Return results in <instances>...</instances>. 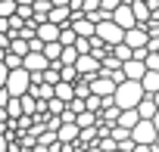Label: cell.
<instances>
[{
  "label": "cell",
  "mask_w": 159,
  "mask_h": 152,
  "mask_svg": "<svg viewBox=\"0 0 159 152\" xmlns=\"http://www.w3.org/2000/svg\"><path fill=\"white\" fill-rule=\"evenodd\" d=\"M3 121H10V118H7V109L0 106V124H3Z\"/></svg>",
  "instance_id": "36"
},
{
  "label": "cell",
  "mask_w": 159,
  "mask_h": 152,
  "mask_svg": "<svg viewBox=\"0 0 159 152\" xmlns=\"http://www.w3.org/2000/svg\"><path fill=\"white\" fill-rule=\"evenodd\" d=\"M109 56H116L119 62H128V59L134 56V50H131V47H125V44H116V47H109Z\"/></svg>",
  "instance_id": "24"
},
{
  "label": "cell",
  "mask_w": 159,
  "mask_h": 152,
  "mask_svg": "<svg viewBox=\"0 0 159 152\" xmlns=\"http://www.w3.org/2000/svg\"><path fill=\"white\" fill-rule=\"evenodd\" d=\"M56 143H78V124L72 121V124H59L56 127Z\"/></svg>",
  "instance_id": "14"
},
{
  "label": "cell",
  "mask_w": 159,
  "mask_h": 152,
  "mask_svg": "<svg viewBox=\"0 0 159 152\" xmlns=\"http://www.w3.org/2000/svg\"><path fill=\"white\" fill-rule=\"evenodd\" d=\"M88 87H91L94 96H112L119 84L112 78H106V74H94V78H88Z\"/></svg>",
  "instance_id": "6"
},
{
  "label": "cell",
  "mask_w": 159,
  "mask_h": 152,
  "mask_svg": "<svg viewBox=\"0 0 159 152\" xmlns=\"http://www.w3.org/2000/svg\"><path fill=\"white\" fill-rule=\"evenodd\" d=\"M69 25H72V31L78 37H94V22L84 19V13H72L69 16Z\"/></svg>",
  "instance_id": "8"
},
{
  "label": "cell",
  "mask_w": 159,
  "mask_h": 152,
  "mask_svg": "<svg viewBox=\"0 0 159 152\" xmlns=\"http://www.w3.org/2000/svg\"><path fill=\"white\" fill-rule=\"evenodd\" d=\"M75 40H78V34L72 31V25H59V37H56V44H59V47H72Z\"/></svg>",
  "instance_id": "21"
},
{
  "label": "cell",
  "mask_w": 159,
  "mask_h": 152,
  "mask_svg": "<svg viewBox=\"0 0 159 152\" xmlns=\"http://www.w3.org/2000/svg\"><path fill=\"white\" fill-rule=\"evenodd\" d=\"M143 59H128V62H122V74H125V81H140L143 78Z\"/></svg>",
  "instance_id": "12"
},
{
  "label": "cell",
  "mask_w": 159,
  "mask_h": 152,
  "mask_svg": "<svg viewBox=\"0 0 159 152\" xmlns=\"http://www.w3.org/2000/svg\"><path fill=\"white\" fill-rule=\"evenodd\" d=\"M59 81H66V84H75V81H78L75 65H62V68H59Z\"/></svg>",
  "instance_id": "26"
},
{
  "label": "cell",
  "mask_w": 159,
  "mask_h": 152,
  "mask_svg": "<svg viewBox=\"0 0 159 152\" xmlns=\"http://www.w3.org/2000/svg\"><path fill=\"white\" fill-rule=\"evenodd\" d=\"M153 103H156V109H159V90H156V93H153Z\"/></svg>",
  "instance_id": "38"
},
{
  "label": "cell",
  "mask_w": 159,
  "mask_h": 152,
  "mask_svg": "<svg viewBox=\"0 0 159 152\" xmlns=\"http://www.w3.org/2000/svg\"><path fill=\"white\" fill-rule=\"evenodd\" d=\"M75 71H78V78H94V74H100V59L94 53H81L75 59Z\"/></svg>",
  "instance_id": "5"
},
{
  "label": "cell",
  "mask_w": 159,
  "mask_h": 152,
  "mask_svg": "<svg viewBox=\"0 0 159 152\" xmlns=\"http://www.w3.org/2000/svg\"><path fill=\"white\" fill-rule=\"evenodd\" d=\"M7 74H10V68H7L3 62H0V87H3V84H7Z\"/></svg>",
  "instance_id": "32"
},
{
  "label": "cell",
  "mask_w": 159,
  "mask_h": 152,
  "mask_svg": "<svg viewBox=\"0 0 159 152\" xmlns=\"http://www.w3.org/2000/svg\"><path fill=\"white\" fill-rule=\"evenodd\" d=\"M16 16V0H0V19Z\"/></svg>",
  "instance_id": "28"
},
{
  "label": "cell",
  "mask_w": 159,
  "mask_h": 152,
  "mask_svg": "<svg viewBox=\"0 0 159 152\" xmlns=\"http://www.w3.org/2000/svg\"><path fill=\"white\" fill-rule=\"evenodd\" d=\"M84 152H103L100 146H84Z\"/></svg>",
  "instance_id": "37"
},
{
  "label": "cell",
  "mask_w": 159,
  "mask_h": 152,
  "mask_svg": "<svg viewBox=\"0 0 159 152\" xmlns=\"http://www.w3.org/2000/svg\"><path fill=\"white\" fill-rule=\"evenodd\" d=\"M119 3H125V6H128V3H131V0H119Z\"/></svg>",
  "instance_id": "40"
},
{
  "label": "cell",
  "mask_w": 159,
  "mask_h": 152,
  "mask_svg": "<svg viewBox=\"0 0 159 152\" xmlns=\"http://www.w3.org/2000/svg\"><path fill=\"white\" fill-rule=\"evenodd\" d=\"M28 84H31V74H28L25 68H13V71L7 74L3 90H7L10 96H25V93H28Z\"/></svg>",
  "instance_id": "2"
},
{
  "label": "cell",
  "mask_w": 159,
  "mask_h": 152,
  "mask_svg": "<svg viewBox=\"0 0 159 152\" xmlns=\"http://www.w3.org/2000/svg\"><path fill=\"white\" fill-rule=\"evenodd\" d=\"M137 121H140V118H137V112H134V109H122V112H119V118H116V124H119V127H125L128 133H131V127H134Z\"/></svg>",
  "instance_id": "19"
},
{
  "label": "cell",
  "mask_w": 159,
  "mask_h": 152,
  "mask_svg": "<svg viewBox=\"0 0 159 152\" xmlns=\"http://www.w3.org/2000/svg\"><path fill=\"white\" fill-rule=\"evenodd\" d=\"M150 121H153V127H156V133H159V109H156V115H153Z\"/></svg>",
  "instance_id": "34"
},
{
  "label": "cell",
  "mask_w": 159,
  "mask_h": 152,
  "mask_svg": "<svg viewBox=\"0 0 159 152\" xmlns=\"http://www.w3.org/2000/svg\"><path fill=\"white\" fill-rule=\"evenodd\" d=\"M53 6H69V0H50Z\"/></svg>",
  "instance_id": "35"
},
{
  "label": "cell",
  "mask_w": 159,
  "mask_h": 152,
  "mask_svg": "<svg viewBox=\"0 0 159 152\" xmlns=\"http://www.w3.org/2000/svg\"><path fill=\"white\" fill-rule=\"evenodd\" d=\"M3 53H7V50H3V47H0V62H3Z\"/></svg>",
  "instance_id": "39"
},
{
  "label": "cell",
  "mask_w": 159,
  "mask_h": 152,
  "mask_svg": "<svg viewBox=\"0 0 159 152\" xmlns=\"http://www.w3.org/2000/svg\"><path fill=\"white\" fill-rule=\"evenodd\" d=\"M131 152H156V149H153V146H140V143H134V149H131Z\"/></svg>",
  "instance_id": "33"
},
{
  "label": "cell",
  "mask_w": 159,
  "mask_h": 152,
  "mask_svg": "<svg viewBox=\"0 0 159 152\" xmlns=\"http://www.w3.org/2000/svg\"><path fill=\"white\" fill-rule=\"evenodd\" d=\"M84 109L97 115V112L103 109V96H94V93H91V96H84Z\"/></svg>",
  "instance_id": "27"
},
{
  "label": "cell",
  "mask_w": 159,
  "mask_h": 152,
  "mask_svg": "<svg viewBox=\"0 0 159 152\" xmlns=\"http://www.w3.org/2000/svg\"><path fill=\"white\" fill-rule=\"evenodd\" d=\"M116 6H122L119 0H100V10H106V13H112Z\"/></svg>",
  "instance_id": "31"
},
{
  "label": "cell",
  "mask_w": 159,
  "mask_h": 152,
  "mask_svg": "<svg viewBox=\"0 0 159 152\" xmlns=\"http://www.w3.org/2000/svg\"><path fill=\"white\" fill-rule=\"evenodd\" d=\"M140 96H143V90H140L137 81H122V84L116 87V93H112V99H116L119 109H134V106L140 103Z\"/></svg>",
  "instance_id": "1"
},
{
  "label": "cell",
  "mask_w": 159,
  "mask_h": 152,
  "mask_svg": "<svg viewBox=\"0 0 159 152\" xmlns=\"http://www.w3.org/2000/svg\"><path fill=\"white\" fill-rule=\"evenodd\" d=\"M156 53H159V50H156Z\"/></svg>",
  "instance_id": "42"
},
{
  "label": "cell",
  "mask_w": 159,
  "mask_h": 152,
  "mask_svg": "<svg viewBox=\"0 0 159 152\" xmlns=\"http://www.w3.org/2000/svg\"><path fill=\"white\" fill-rule=\"evenodd\" d=\"M69 6H50V13H47V22H53V25H69Z\"/></svg>",
  "instance_id": "18"
},
{
  "label": "cell",
  "mask_w": 159,
  "mask_h": 152,
  "mask_svg": "<svg viewBox=\"0 0 159 152\" xmlns=\"http://www.w3.org/2000/svg\"><path fill=\"white\" fill-rule=\"evenodd\" d=\"M91 10H100V0H81V13H91Z\"/></svg>",
  "instance_id": "30"
},
{
  "label": "cell",
  "mask_w": 159,
  "mask_h": 152,
  "mask_svg": "<svg viewBox=\"0 0 159 152\" xmlns=\"http://www.w3.org/2000/svg\"><path fill=\"white\" fill-rule=\"evenodd\" d=\"M137 84H140L143 96H153V93L159 90V71H143V78H140Z\"/></svg>",
  "instance_id": "15"
},
{
  "label": "cell",
  "mask_w": 159,
  "mask_h": 152,
  "mask_svg": "<svg viewBox=\"0 0 159 152\" xmlns=\"http://www.w3.org/2000/svg\"><path fill=\"white\" fill-rule=\"evenodd\" d=\"M112 22H116V25H119V28H125V31H128V28H134V25H137V22H134V16H131V6H125V3H122V6H116V10H112Z\"/></svg>",
  "instance_id": "13"
},
{
  "label": "cell",
  "mask_w": 159,
  "mask_h": 152,
  "mask_svg": "<svg viewBox=\"0 0 159 152\" xmlns=\"http://www.w3.org/2000/svg\"><path fill=\"white\" fill-rule=\"evenodd\" d=\"M134 112H137V118L150 121V118L156 115V103H153V96H140V103L134 106Z\"/></svg>",
  "instance_id": "17"
},
{
  "label": "cell",
  "mask_w": 159,
  "mask_h": 152,
  "mask_svg": "<svg viewBox=\"0 0 159 152\" xmlns=\"http://www.w3.org/2000/svg\"><path fill=\"white\" fill-rule=\"evenodd\" d=\"M34 37H38L41 44H53V40L59 37V25H53V22H41V25H34Z\"/></svg>",
  "instance_id": "10"
},
{
  "label": "cell",
  "mask_w": 159,
  "mask_h": 152,
  "mask_svg": "<svg viewBox=\"0 0 159 152\" xmlns=\"http://www.w3.org/2000/svg\"><path fill=\"white\" fill-rule=\"evenodd\" d=\"M131 143H140V146H153V140H156V127H153V121H137L134 127H131Z\"/></svg>",
  "instance_id": "4"
},
{
  "label": "cell",
  "mask_w": 159,
  "mask_h": 152,
  "mask_svg": "<svg viewBox=\"0 0 159 152\" xmlns=\"http://www.w3.org/2000/svg\"><path fill=\"white\" fill-rule=\"evenodd\" d=\"M147 40H150V34H147V28H143V25H134V28H128V31H125V37H122V44H125V47H131V50H140V47H147Z\"/></svg>",
  "instance_id": "7"
},
{
  "label": "cell",
  "mask_w": 159,
  "mask_h": 152,
  "mask_svg": "<svg viewBox=\"0 0 159 152\" xmlns=\"http://www.w3.org/2000/svg\"><path fill=\"white\" fill-rule=\"evenodd\" d=\"M103 112V124H116V118H119V106H106V109H100Z\"/></svg>",
  "instance_id": "29"
},
{
  "label": "cell",
  "mask_w": 159,
  "mask_h": 152,
  "mask_svg": "<svg viewBox=\"0 0 159 152\" xmlns=\"http://www.w3.org/2000/svg\"><path fill=\"white\" fill-rule=\"evenodd\" d=\"M128 6H131V16H134L137 25H147V22H150V6L143 3V0H131Z\"/></svg>",
  "instance_id": "16"
},
{
  "label": "cell",
  "mask_w": 159,
  "mask_h": 152,
  "mask_svg": "<svg viewBox=\"0 0 159 152\" xmlns=\"http://www.w3.org/2000/svg\"><path fill=\"white\" fill-rule=\"evenodd\" d=\"M112 152H122V149H112Z\"/></svg>",
  "instance_id": "41"
},
{
  "label": "cell",
  "mask_w": 159,
  "mask_h": 152,
  "mask_svg": "<svg viewBox=\"0 0 159 152\" xmlns=\"http://www.w3.org/2000/svg\"><path fill=\"white\" fill-rule=\"evenodd\" d=\"M59 53H62V47H59L56 40H53V44H44V47H41V56H44L47 62H56V59H59Z\"/></svg>",
  "instance_id": "23"
},
{
  "label": "cell",
  "mask_w": 159,
  "mask_h": 152,
  "mask_svg": "<svg viewBox=\"0 0 159 152\" xmlns=\"http://www.w3.org/2000/svg\"><path fill=\"white\" fill-rule=\"evenodd\" d=\"M75 124H78V130H84V127H97V115L84 109V112H78V115H75Z\"/></svg>",
  "instance_id": "22"
},
{
  "label": "cell",
  "mask_w": 159,
  "mask_h": 152,
  "mask_svg": "<svg viewBox=\"0 0 159 152\" xmlns=\"http://www.w3.org/2000/svg\"><path fill=\"white\" fill-rule=\"evenodd\" d=\"M47 65H50V62H47L41 53H25V56H22V68H25L28 74H41Z\"/></svg>",
  "instance_id": "9"
},
{
  "label": "cell",
  "mask_w": 159,
  "mask_h": 152,
  "mask_svg": "<svg viewBox=\"0 0 159 152\" xmlns=\"http://www.w3.org/2000/svg\"><path fill=\"white\" fill-rule=\"evenodd\" d=\"M94 37H100L106 47H116V44H122L125 28H119L112 19H106V22H97V25H94Z\"/></svg>",
  "instance_id": "3"
},
{
  "label": "cell",
  "mask_w": 159,
  "mask_h": 152,
  "mask_svg": "<svg viewBox=\"0 0 159 152\" xmlns=\"http://www.w3.org/2000/svg\"><path fill=\"white\" fill-rule=\"evenodd\" d=\"M72 90H75V99H84V96H91V87H88V78H78V81L72 84Z\"/></svg>",
  "instance_id": "25"
},
{
  "label": "cell",
  "mask_w": 159,
  "mask_h": 152,
  "mask_svg": "<svg viewBox=\"0 0 159 152\" xmlns=\"http://www.w3.org/2000/svg\"><path fill=\"white\" fill-rule=\"evenodd\" d=\"M28 96H31V99H38V103H47V99H53V84L31 81V84H28Z\"/></svg>",
  "instance_id": "11"
},
{
  "label": "cell",
  "mask_w": 159,
  "mask_h": 152,
  "mask_svg": "<svg viewBox=\"0 0 159 152\" xmlns=\"http://www.w3.org/2000/svg\"><path fill=\"white\" fill-rule=\"evenodd\" d=\"M53 96H56L59 103H69V99H75V90H72V84L59 81V84H53Z\"/></svg>",
  "instance_id": "20"
}]
</instances>
